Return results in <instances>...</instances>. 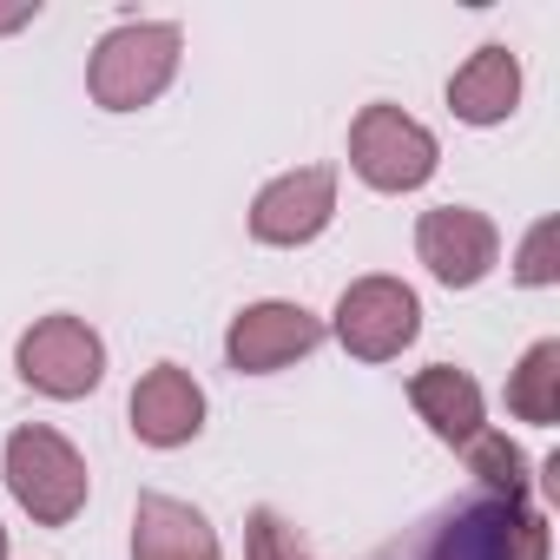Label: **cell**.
I'll return each mask as SVG.
<instances>
[{"mask_svg": "<svg viewBox=\"0 0 560 560\" xmlns=\"http://www.w3.org/2000/svg\"><path fill=\"white\" fill-rule=\"evenodd\" d=\"M178 73V27L172 21H132L113 27L93 54V100L106 113H139L152 106Z\"/></svg>", "mask_w": 560, "mask_h": 560, "instance_id": "obj_1", "label": "cell"}, {"mask_svg": "<svg viewBox=\"0 0 560 560\" xmlns=\"http://www.w3.org/2000/svg\"><path fill=\"white\" fill-rule=\"evenodd\" d=\"M8 488L40 527H67L86 508V462L54 429H14V442H8Z\"/></svg>", "mask_w": 560, "mask_h": 560, "instance_id": "obj_2", "label": "cell"}, {"mask_svg": "<svg viewBox=\"0 0 560 560\" xmlns=\"http://www.w3.org/2000/svg\"><path fill=\"white\" fill-rule=\"evenodd\" d=\"M350 165L376 191H416L435 172V139L402 106H363L350 126Z\"/></svg>", "mask_w": 560, "mask_h": 560, "instance_id": "obj_3", "label": "cell"}, {"mask_svg": "<svg viewBox=\"0 0 560 560\" xmlns=\"http://www.w3.org/2000/svg\"><path fill=\"white\" fill-rule=\"evenodd\" d=\"M416 330H422V304H416L409 284H396V277H363V284H350L343 304H337V337L363 363L402 357V343H416Z\"/></svg>", "mask_w": 560, "mask_h": 560, "instance_id": "obj_4", "label": "cell"}, {"mask_svg": "<svg viewBox=\"0 0 560 560\" xmlns=\"http://www.w3.org/2000/svg\"><path fill=\"white\" fill-rule=\"evenodd\" d=\"M21 376H27L40 396L73 402V396L100 389V376H106V343H100L80 317H40V324L21 337Z\"/></svg>", "mask_w": 560, "mask_h": 560, "instance_id": "obj_5", "label": "cell"}, {"mask_svg": "<svg viewBox=\"0 0 560 560\" xmlns=\"http://www.w3.org/2000/svg\"><path fill=\"white\" fill-rule=\"evenodd\" d=\"M416 250H422V264L442 277L448 291H468V284H481V277L494 270L501 237H494V224H488L481 211H468V205H435V211H422V224H416Z\"/></svg>", "mask_w": 560, "mask_h": 560, "instance_id": "obj_6", "label": "cell"}, {"mask_svg": "<svg viewBox=\"0 0 560 560\" xmlns=\"http://www.w3.org/2000/svg\"><path fill=\"white\" fill-rule=\"evenodd\" d=\"M337 211V172L330 165H304L291 178H277L257 191L250 205V237L257 244H311Z\"/></svg>", "mask_w": 560, "mask_h": 560, "instance_id": "obj_7", "label": "cell"}, {"mask_svg": "<svg viewBox=\"0 0 560 560\" xmlns=\"http://www.w3.org/2000/svg\"><path fill=\"white\" fill-rule=\"evenodd\" d=\"M317 343H324V324H317L304 304H250L244 317H231V337H224L231 363L250 370V376L284 370V363L311 357Z\"/></svg>", "mask_w": 560, "mask_h": 560, "instance_id": "obj_8", "label": "cell"}, {"mask_svg": "<svg viewBox=\"0 0 560 560\" xmlns=\"http://www.w3.org/2000/svg\"><path fill=\"white\" fill-rule=\"evenodd\" d=\"M198 429H205V389H198L185 370L159 363V370L132 389V435L152 442V448H178V442H191Z\"/></svg>", "mask_w": 560, "mask_h": 560, "instance_id": "obj_9", "label": "cell"}, {"mask_svg": "<svg viewBox=\"0 0 560 560\" xmlns=\"http://www.w3.org/2000/svg\"><path fill=\"white\" fill-rule=\"evenodd\" d=\"M132 560H224L218 534L198 508L172 494H139L132 508Z\"/></svg>", "mask_w": 560, "mask_h": 560, "instance_id": "obj_10", "label": "cell"}, {"mask_svg": "<svg viewBox=\"0 0 560 560\" xmlns=\"http://www.w3.org/2000/svg\"><path fill=\"white\" fill-rule=\"evenodd\" d=\"M514 100H521V60H514L508 47H481V54L448 80V106H455V119H468V126H501V119L514 113Z\"/></svg>", "mask_w": 560, "mask_h": 560, "instance_id": "obj_11", "label": "cell"}, {"mask_svg": "<svg viewBox=\"0 0 560 560\" xmlns=\"http://www.w3.org/2000/svg\"><path fill=\"white\" fill-rule=\"evenodd\" d=\"M409 402H416V416L442 435V442H455V448H468L488 422H481V389H475V376H462V370H448V363H435V370H422L416 383H409Z\"/></svg>", "mask_w": 560, "mask_h": 560, "instance_id": "obj_12", "label": "cell"}, {"mask_svg": "<svg viewBox=\"0 0 560 560\" xmlns=\"http://www.w3.org/2000/svg\"><path fill=\"white\" fill-rule=\"evenodd\" d=\"M514 508L521 501H488V508H468L462 521L442 527L435 553L429 560H508V527H514Z\"/></svg>", "mask_w": 560, "mask_h": 560, "instance_id": "obj_13", "label": "cell"}, {"mask_svg": "<svg viewBox=\"0 0 560 560\" xmlns=\"http://www.w3.org/2000/svg\"><path fill=\"white\" fill-rule=\"evenodd\" d=\"M508 409L521 422H560V343H534L521 370L508 376Z\"/></svg>", "mask_w": 560, "mask_h": 560, "instance_id": "obj_14", "label": "cell"}, {"mask_svg": "<svg viewBox=\"0 0 560 560\" xmlns=\"http://www.w3.org/2000/svg\"><path fill=\"white\" fill-rule=\"evenodd\" d=\"M468 468H475L488 488H501L508 501H521V494H527V455H521L508 435H494V429H481V435L468 442Z\"/></svg>", "mask_w": 560, "mask_h": 560, "instance_id": "obj_15", "label": "cell"}, {"mask_svg": "<svg viewBox=\"0 0 560 560\" xmlns=\"http://www.w3.org/2000/svg\"><path fill=\"white\" fill-rule=\"evenodd\" d=\"M553 244H560V224L553 218H540L534 231H527V244H521V284H553L560 277V264H553Z\"/></svg>", "mask_w": 560, "mask_h": 560, "instance_id": "obj_16", "label": "cell"}, {"mask_svg": "<svg viewBox=\"0 0 560 560\" xmlns=\"http://www.w3.org/2000/svg\"><path fill=\"white\" fill-rule=\"evenodd\" d=\"M244 547H250V560H298V540H291V527L277 521L270 508H257V514H250V527H244Z\"/></svg>", "mask_w": 560, "mask_h": 560, "instance_id": "obj_17", "label": "cell"}, {"mask_svg": "<svg viewBox=\"0 0 560 560\" xmlns=\"http://www.w3.org/2000/svg\"><path fill=\"white\" fill-rule=\"evenodd\" d=\"M508 560H547V521L514 508V527H508Z\"/></svg>", "mask_w": 560, "mask_h": 560, "instance_id": "obj_18", "label": "cell"}, {"mask_svg": "<svg viewBox=\"0 0 560 560\" xmlns=\"http://www.w3.org/2000/svg\"><path fill=\"white\" fill-rule=\"evenodd\" d=\"M40 14V0H21V8H0V34H14V27H27Z\"/></svg>", "mask_w": 560, "mask_h": 560, "instance_id": "obj_19", "label": "cell"}, {"mask_svg": "<svg viewBox=\"0 0 560 560\" xmlns=\"http://www.w3.org/2000/svg\"><path fill=\"white\" fill-rule=\"evenodd\" d=\"M0 553H8V527H0Z\"/></svg>", "mask_w": 560, "mask_h": 560, "instance_id": "obj_20", "label": "cell"}]
</instances>
